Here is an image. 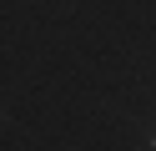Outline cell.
I'll use <instances>...</instances> for the list:
<instances>
[{
  "label": "cell",
  "instance_id": "1",
  "mask_svg": "<svg viewBox=\"0 0 156 151\" xmlns=\"http://www.w3.org/2000/svg\"><path fill=\"white\" fill-rule=\"evenodd\" d=\"M146 146H151V151H156V126H146Z\"/></svg>",
  "mask_w": 156,
  "mask_h": 151
}]
</instances>
